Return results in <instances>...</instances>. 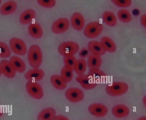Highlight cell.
<instances>
[{
	"instance_id": "6da1fadb",
	"label": "cell",
	"mask_w": 146,
	"mask_h": 120,
	"mask_svg": "<svg viewBox=\"0 0 146 120\" xmlns=\"http://www.w3.org/2000/svg\"><path fill=\"white\" fill-rule=\"evenodd\" d=\"M29 62L33 68H38L42 62V54L39 46L34 44L29 48L27 54Z\"/></svg>"
},
{
	"instance_id": "7a4b0ae2",
	"label": "cell",
	"mask_w": 146,
	"mask_h": 120,
	"mask_svg": "<svg viewBox=\"0 0 146 120\" xmlns=\"http://www.w3.org/2000/svg\"><path fill=\"white\" fill-rule=\"evenodd\" d=\"M79 49L78 44L72 41L62 42L59 46L58 49L59 53L64 57L74 56L78 52Z\"/></svg>"
},
{
	"instance_id": "3957f363",
	"label": "cell",
	"mask_w": 146,
	"mask_h": 120,
	"mask_svg": "<svg viewBox=\"0 0 146 120\" xmlns=\"http://www.w3.org/2000/svg\"><path fill=\"white\" fill-rule=\"evenodd\" d=\"M128 89V86L126 83L122 82H116L111 85H108L106 91L109 95L113 96L122 95L125 93Z\"/></svg>"
},
{
	"instance_id": "277c9868",
	"label": "cell",
	"mask_w": 146,
	"mask_h": 120,
	"mask_svg": "<svg viewBox=\"0 0 146 120\" xmlns=\"http://www.w3.org/2000/svg\"><path fill=\"white\" fill-rule=\"evenodd\" d=\"M103 27L98 21H93L88 23L85 27L84 33L87 38H94L98 36L102 32Z\"/></svg>"
},
{
	"instance_id": "5b68a950",
	"label": "cell",
	"mask_w": 146,
	"mask_h": 120,
	"mask_svg": "<svg viewBox=\"0 0 146 120\" xmlns=\"http://www.w3.org/2000/svg\"><path fill=\"white\" fill-rule=\"evenodd\" d=\"M26 88L28 94L34 99H39L43 96L42 87L36 82L28 81L26 83Z\"/></svg>"
},
{
	"instance_id": "8992f818",
	"label": "cell",
	"mask_w": 146,
	"mask_h": 120,
	"mask_svg": "<svg viewBox=\"0 0 146 120\" xmlns=\"http://www.w3.org/2000/svg\"><path fill=\"white\" fill-rule=\"evenodd\" d=\"M9 44L12 51L17 55L23 56L27 53V49L25 44L19 38H12L9 41Z\"/></svg>"
},
{
	"instance_id": "52a82bcc",
	"label": "cell",
	"mask_w": 146,
	"mask_h": 120,
	"mask_svg": "<svg viewBox=\"0 0 146 120\" xmlns=\"http://www.w3.org/2000/svg\"><path fill=\"white\" fill-rule=\"evenodd\" d=\"M66 98L72 103H78L82 101L84 97L83 91L80 89L71 87L67 89L65 93Z\"/></svg>"
},
{
	"instance_id": "ba28073f",
	"label": "cell",
	"mask_w": 146,
	"mask_h": 120,
	"mask_svg": "<svg viewBox=\"0 0 146 120\" xmlns=\"http://www.w3.org/2000/svg\"><path fill=\"white\" fill-rule=\"evenodd\" d=\"M70 22L65 18H61L56 20L52 24V30L54 33L60 34L64 32L68 29Z\"/></svg>"
},
{
	"instance_id": "9c48e42d",
	"label": "cell",
	"mask_w": 146,
	"mask_h": 120,
	"mask_svg": "<svg viewBox=\"0 0 146 120\" xmlns=\"http://www.w3.org/2000/svg\"><path fill=\"white\" fill-rule=\"evenodd\" d=\"M76 80L82 88L85 89H92L97 84L96 82L88 74L78 75L76 78Z\"/></svg>"
},
{
	"instance_id": "30bf717a",
	"label": "cell",
	"mask_w": 146,
	"mask_h": 120,
	"mask_svg": "<svg viewBox=\"0 0 146 120\" xmlns=\"http://www.w3.org/2000/svg\"><path fill=\"white\" fill-rule=\"evenodd\" d=\"M88 110L90 113L95 116L101 117L105 116L107 114V108L103 104L94 103L90 105Z\"/></svg>"
},
{
	"instance_id": "8fae6325",
	"label": "cell",
	"mask_w": 146,
	"mask_h": 120,
	"mask_svg": "<svg viewBox=\"0 0 146 120\" xmlns=\"http://www.w3.org/2000/svg\"><path fill=\"white\" fill-rule=\"evenodd\" d=\"M45 73L41 69L33 68L29 70L25 74V79L29 81H38L41 80L44 77Z\"/></svg>"
},
{
	"instance_id": "7c38bea8",
	"label": "cell",
	"mask_w": 146,
	"mask_h": 120,
	"mask_svg": "<svg viewBox=\"0 0 146 120\" xmlns=\"http://www.w3.org/2000/svg\"><path fill=\"white\" fill-rule=\"evenodd\" d=\"M70 22L72 27L75 30L80 31L85 25V20L84 16L81 13L76 12L72 15Z\"/></svg>"
},
{
	"instance_id": "4fadbf2b",
	"label": "cell",
	"mask_w": 146,
	"mask_h": 120,
	"mask_svg": "<svg viewBox=\"0 0 146 120\" xmlns=\"http://www.w3.org/2000/svg\"><path fill=\"white\" fill-rule=\"evenodd\" d=\"M0 68L2 73L7 78H12L16 75V72L9 60H4L1 61L0 62Z\"/></svg>"
},
{
	"instance_id": "5bb4252c",
	"label": "cell",
	"mask_w": 146,
	"mask_h": 120,
	"mask_svg": "<svg viewBox=\"0 0 146 120\" xmlns=\"http://www.w3.org/2000/svg\"><path fill=\"white\" fill-rule=\"evenodd\" d=\"M9 61L16 72L23 73L25 71L26 69L25 64L19 57L13 56L10 58Z\"/></svg>"
},
{
	"instance_id": "9a60e30c",
	"label": "cell",
	"mask_w": 146,
	"mask_h": 120,
	"mask_svg": "<svg viewBox=\"0 0 146 120\" xmlns=\"http://www.w3.org/2000/svg\"><path fill=\"white\" fill-rule=\"evenodd\" d=\"M88 49L90 53L101 56L106 52L100 42L98 41L93 40L89 42Z\"/></svg>"
},
{
	"instance_id": "2e32d148",
	"label": "cell",
	"mask_w": 146,
	"mask_h": 120,
	"mask_svg": "<svg viewBox=\"0 0 146 120\" xmlns=\"http://www.w3.org/2000/svg\"><path fill=\"white\" fill-rule=\"evenodd\" d=\"M87 63L90 70L100 68L102 64L101 56L90 53L88 57Z\"/></svg>"
},
{
	"instance_id": "e0dca14e",
	"label": "cell",
	"mask_w": 146,
	"mask_h": 120,
	"mask_svg": "<svg viewBox=\"0 0 146 120\" xmlns=\"http://www.w3.org/2000/svg\"><path fill=\"white\" fill-rule=\"evenodd\" d=\"M17 3L13 1H9L3 4L0 8V13L3 15H7L13 13L17 9Z\"/></svg>"
},
{
	"instance_id": "ac0fdd59",
	"label": "cell",
	"mask_w": 146,
	"mask_h": 120,
	"mask_svg": "<svg viewBox=\"0 0 146 120\" xmlns=\"http://www.w3.org/2000/svg\"><path fill=\"white\" fill-rule=\"evenodd\" d=\"M28 32L30 35L35 39L40 38L43 34L41 26L37 23L30 24L28 27Z\"/></svg>"
},
{
	"instance_id": "d6986e66",
	"label": "cell",
	"mask_w": 146,
	"mask_h": 120,
	"mask_svg": "<svg viewBox=\"0 0 146 120\" xmlns=\"http://www.w3.org/2000/svg\"><path fill=\"white\" fill-rule=\"evenodd\" d=\"M36 12L33 9H29L23 12L19 17L20 22L23 24H27L30 23L35 18Z\"/></svg>"
},
{
	"instance_id": "ffe728a7",
	"label": "cell",
	"mask_w": 146,
	"mask_h": 120,
	"mask_svg": "<svg viewBox=\"0 0 146 120\" xmlns=\"http://www.w3.org/2000/svg\"><path fill=\"white\" fill-rule=\"evenodd\" d=\"M112 113L117 118H123L127 116L129 113L128 108L123 104H119L114 106L112 108Z\"/></svg>"
},
{
	"instance_id": "44dd1931",
	"label": "cell",
	"mask_w": 146,
	"mask_h": 120,
	"mask_svg": "<svg viewBox=\"0 0 146 120\" xmlns=\"http://www.w3.org/2000/svg\"><path fill=\"white\" fill-rule=\"evenodd\" d=\"M56 116V111L51 107H48L42 110L37 116V120H53Z\"/></svg>"
},
{
	"instance_id": "7402d4cb",
	"label": "cell",
	"mask_w": 146,
	"mask_h": 120,
	"mask_svg": "<svg viewBox=\"0 0 146 120\" xmlns=\"http://www.w3.org/2000/svg\"><path fill=\"white\" fill-rule=\"evenodd\" d=\"M100 42L106 52L113 53L116 51V44L110 38L107 36L103 37L102 38Z\"/></svg>"
},
{
	"instance_id": "603a6c76",
	"label": "cell",
	"mask_w": 146,
	"mask_h": 120,
	"mask_svg": "<svg viewBox=\"0 0 146 120\" xmlns=\"http://www.w3.org/2000/svg\"><path fill=\"white\" fill-rule=\"evenodd\" d=\"M51 84L55 88L59 90L65 89L67 86V83L64 82L60 75L54 74L50 78Z\"/></svg>"
},
{
	"instance_id": "cb8c5ba5",
	"label": "cell",
	"mask_w": 146,
	"mask_h": 120,
	"mask_svg": "<svg viewBox=\"0 0 146 120\" xmlns=\"http://www.w3.org/2000/svg\"><path fill=\"white\" fill-rule=\"evenodd\" d=\"M87 66L86 62L85 59L80 58L76 60L73 70L78 75L84 74Z\"/></svg>"
},
{
	"instance_id": "d4e9b609",
	"label": "cell",
	"mask_w": 146,
	"mask_h": 120,
	"mask_svg": "<svg viewBox=\"0 0 146 120\" xmlns=\"http://www.w3.org/2000/svg\"><path fill=\"white\" fill-rule=\"evenodd\" d=\"M102 19L104 22L110 26H114L117 23L116 17L111 12L106 11L104 12L102 15Z\"/></svg>"
},
{
	"instance_id": "484cf974",
	"label": "cell",
	"mask_w": 146,
	"mask_h": 120,
	"mask_svg": "<svg viewBox=\"0 0 146 120\" xmlns=\"http://www.w3.org/2000/svg\"><path fill=\"white\" fill-rule=\"evenodd\" d=\"M73 71L71 68L64 66L61 69L60 76L64 82L66 83L70 82L73 76Z\"/></svg>"
},
{
	"instance_id": "4316f807",
	"label": "cell",
	"mask_w": 146,
	"mask_h": 120,
	"mask_svg": "<svg viewBox=\"0 0 146 120\" xmlns=\"http://www.w3.org/2000/svg\"><path fill=\"white\" fill-rule=\"evenodd\" d=\"M117 16L120 21L125 23L130 22L132 19L130 12L128 10L124 9L119 10L117 13Z\"/></svg>"
},
{
	"instance_id": "83f0119b",
	"label": "cell",
	"mask_w": 146,
	"mask_h": 120,
	"mask_svg": "<svg viewBox=\"0 0 146 120\" xmlns=\"http://www.w3.org/2000/svg\"><path fill=\"white\" fill-rule=\"evenodd\" d=\"M88 74L91 76L95 82L97 80L106 76V74L100 68L90 69Z\"/></svg>"
},
{
	"instance_id": "f1b7e54d",
	"label": "cell",
	"mask_w": 146,
	"mask_h": 120,
	"mask_svg": "<svg viewBox=\"0 0 146 120\" xmlns=\"http://www.w3.org/2000/svg\"><path fill=\"white\" fill-rule=\"evenodd\" d=\"M11 53L9 46L5 43L0 42V57L8 58L10 56Z\"/></svg>"
},
{
	"instance_id": "f546056e",
	"label": "cell",
	"mask_w": 146,
	"mask_h": 120,
	"mask_svg": "<svg viewBox=\"0 0 146 120\" xmlns=\"http://www.w3.org/2000/svg\"><path fill=\"white\" fill-rule=\"evenodd\" d=\"M63 60L64 66L69 67L73 70L76 60L74 56L64 57Z\"/></svg>"
},
{
	"instance_id": "4dcf8cb0",
	"label": "cell",
	"mask_w": 146,
	"mask_h": 120,
	"mask_svg": "<svg viewBox=\"0 0 146 120\" xmlns=\"http://www.w3.org/2000/svg\"><path fill=\"white\" fill-rule=\"evenodd\" d=\"M37 1L40 5L47 8L53 7L56 3L55 0H38Z\"/></svg>"
},
{
	"instance_id": "1f68e13d",
	"label": "cell",
	"mask_w": 146,
	"mask_h": 120,
	"mask_svg": "<svg viewBox=\"0 0 146 120\" xmlns=\"http://www.w3.org/2000/svg\"><path fill=\"white\" fill-rule=\"evenodd\" d=\"M111 1L116 5L122 7H129L131 3V0H112Z\"/></svg>"
},
{
	"instance_id": "d6a6232c",
	"label": "cell",
	"mask_w": 146,
	"mask_h": 120,
	"mask_svg": "<svg viewBox=\"0 0 146 120\" xmlns=\"http://www.w3.org/2000/svg\"><path fill=\"white\" fill-rule=\"evenodd\" d=\"M90 53L88 48L84 47L80 50L79 55L81 58L84 59L88 57Z\"/></svg>"
},
{
	"instance_id": "836d02e7",
	"label": "cell",
	"mask_w": 146,
	"mask_h": 120,
	"mask_svg": "<svg viewBox=\"0 0 146 120\" xmlns=\"http://www.w3.org/2000/svg\"><path fill=\"white\" fill-rule=\"evenodd\" d=\"M146 15L145 14L143 15L141 17L140 21L142 25L146 27Z\"/></svg>"
},
{
	"instance_id": "e575fe53",
	"label": "cell",
	"mask_w": 146,
	"mask_h": 120,
	"mask_svg": "<svg viewBox=\"0 0 146 120\" xmlns=\"http://www.w3.org/2000/svg\"><path fill=\"white\" fill-rule=\"evenodd\" d=\"M53 120H69L66 117L62 115L56 116Z\"/></svg>"
},
{
	"instance_id": "d590c367",
	"label": "cell",
	"mask_w": 146,
	"mask_h": 120,
	"mask_svg": "<svg viewBox=\"0 0 146 120\" xmlns=\"http://www.w3.org/2000/svg\"><path fill=\"white\" fill-rule=\"evenodd\" d=\"M137 120H146V117L145 116L142 117Z\"/></svg>"
},
{
	"instance_id": "8d00e7d4",
	"label": "cell",
	"mask_w": 146,
	"mask_h": 120,
	"mask_svg": "<svg viewBox=\"0 0 146 120\" xmlns=\"http://www.w3.org/2000/svg\"><path fill=\"white\" fill-rule=\"evenodd\" d=\"M143 103L145 105H146V96H145L144 97L143 99Z\"/></svg>"
},
{
	"instance_id": "74e56055",
	"label": "cell",
	"mask_w": 146,
	"mask_h": 120,
	"mask_svg": "<svg viewBox=\"0 0 146 120\" xmlns=\"http://www.w3.org/2000/svg\"><path fill=\"white\" fill-rule=\"evenodd\" d=\"M2 72H1V69L0 68V77L1 76V74H2Z\"/></svg>"
},
{
	"instance_id": "f35d334b",
	"label": "cell",
	"mask_w": 146,
	"mask_h": 120,
	"mask_svg": "<svg viewBox=\"0 0 146 120\" xmlns=\"http://www.w3.org/2000/svg\"><path fill=\"white\" fill-rule=\"evenodd\" d=\"M2 115V113L0 111V117H1Z\"/></svg>"
},
{
	"instance_id": "ab89813d",
	"label": "cell",
	"mask_w": 146,
	"mask_h": 120,
	"mask_svg": "<svg viewBox=\"0 0 146 120\" xmlns=\"http://www.w3.org/2000/svg\"><path fill=\"white\" fill-rule=\"evenodd\" d=\"M1 0H0V4H1Z\"/></svg>"
}]
</instances>
